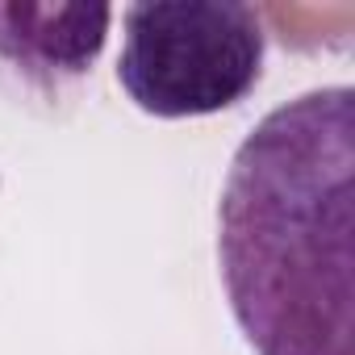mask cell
<instances>
[{
	"label": "cell",
	"mask_w": 355,
	"mask_h": 355,
	"mask_svg": "<svg viewBox=\"0 0 355 355\" xmlns=\"http://www.w3.org/2000/svg\"><path fill=\"white\" fill-rule=\"evenodd\" d=\"M351 175L347 84L284 101L234 150L218 263L255 355H351Z\"/></svg>",
	"instance_id": "6da1fadb"
},
{
	"label": "cell",
	"mask_w": 355,
	"mask_h": 355,
	"mask_svg": "<svg viewBox=\"0 0 355 355\" xmlns=\"http://www.w3.org/2000/svg\"><path fill=\"white\" fill-rule=\"evenodd\" d=\"M263 21L239 0H142L125 9L117 80L150 117H209L239 105L263 71Z\"/></svg>",
	"instance_id": "7a4b0ae2"
},
{
	"label": "cell",
	"mask_w": 355,
	"mask_h": 355,
	"mask_svg": "<svg viewBox=\"0 0 355 355\" xmlns=\"http://www.w3.org/2000/svg\"><path fill=\"white\" fill-rule=\"evenodd\" d=\"M109 21V5H0V63L30 88L59 92L96 63Z\"/></svg>",
	"instance_id": "3957f363"
}]
</instances>
